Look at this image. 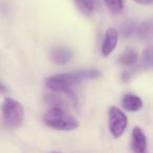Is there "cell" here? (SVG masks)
<instances>
[{
    "mask_svg": "<svg viewBox=\"0 0 153 153\" xmlns=\"http://www.w3.org/2000/svg\"><path fill=\"white\" fill-rule=\"evenodd\" d=\"M51 60L57 64H66L72 59V51L66 47H56L51 51Z\"/></svg>",
    "mask_w": 153,
    "mask_h": 153,
    "instance_id": "52a82bcc",
    "label": "cell"
},
{
    "mask_svg": "<svg viewBox=\"0 0 153 153\" xmlns=\"http://www.w3.org/2000/svg\"><path fill=\"white\" fill-rule=\"evenodd\" d=\"M117 38H119V33L115 28L110 27L106 30L102 43V55L104 57H108L114 51L117 44Z\"/></svg>",
    "mask_w": 153,
    "mask_h": 153,
    "instance_id": "8992f818",
    "label": "cell"
},
{
    "mask_svg": "<svg viewBox=\"0 0 153 153\" xmlns=\"http://www.w3.org/2000/svg\"><path fill=\"white\" fill-rule=\"evenodd\" d=\"M53 153H61V152H53Z\"/></svg>",
    "mask_w": 153,
    "mask_h": 153,
    "instance_id": "5bb4252c",
    "label": "cell"
},
{
    "mask_svg": "<svg viewBox=\"0 0 153 153\" xmlns=\"http://www.w3.org/2000/svg\"><path fill=\"white\" fill-rule=\"evenodd\" d=\"M137 58H138L137 51L134 48L130 47V48H127L122 53L119 61H120V63L124 66H131V65H133L134 63H136Z\"/></svg>",
    "mask_w": 153,
    "mask_h": 153,
    "instance_id": "9c48e42d",
    "label": "cell"
},
{
    "mask_svg": "<svg viewBox=\"0 0 153 153\" xmlns=\"http://www.w3.org/2000/svg\"><path fill=\"white\" fill-rule=\"evenodd\" d=\"M127 117L121 109L115 106H112L109 109L108 126L109 131L112 134L113 137H121L125 132L126 128H127Z\"/></svg>",
    "mask_w": 153,
    "mask_h": 153,
    "instance_id": "277c9868",
    "label": "cell"
},
{
    "mask_svg": "<svg viewBox=\"0 0 153 153\" xmlns=\"http://www.w3.org/2000/svg\"><path fill=\"white\" fill-rule=\"evenodd\" d=\"M43 121L48 127L56 130L69 131L79 127V122L62 107L53 106L43 117Z\"/></svg>",
    "mask_w": 153,
    "mask_h": 153,
    "instance_id": "7a4b0ae2",
    "label": "cell"
},
{
    "mask_svg": "<svg viewBox=\"0 0 153 153\" xmlns=\"http://www.w3.org/2000/svg\"><path fill=\"white\" fill-rule=\"evenodd\" d=\"M135 2L140 3V4L143 5H149V4H152L153 0H134Z\"/></svg>",
    "mask_w": 153,
    "mask_h": 153,
    "instance_id": "4fadbf2b",
    "label": "cell"
},
{
    "mask_svg": "<svg viewBox=\"0 0 153 153\" xmlns=\"http://www.w3.org/2000/svg\"><path fill=\"white\" fill-rule=\"evenodd\" d=\"M101 72L97 69H87L74 74H61L51 76L46 79V86L53 91L70 94L74 86L79 85L82 80H91L100 76Z\"/></svg>",
    "mask_w": 153,
    "mask_h": 153,
    "instance_id": "6da1fadb",
    "label": "cell"
},
{
    "mask_svg": "<svg viewBox=\"0 0 153 153\" xmlns=\"http://www.w3.org/2000/svg\"><path fill=\"white\" fill-rule=\"evenodd\" d=\"M123 107L128 111H137L143 107V101L135 94H128L123 98Z\"/></svg>",
    "mask_w": 153,
    "mask_h": 153,
    "instance_id": "ba28073f",
    "label": "cell"
},
{
    "mask_svg": "<svg viewBox=\"0 0 153 153\" xmlns=\"http://www.w3.org/2000/svg\"><path fill=\"white\" fill-rule=\"evenodd\" d=\"M151 33V24L150 23H144L138 30V35L142 38H146L147 35H150Z\"/></svg>",
    "mask_w": 153,
    "mask_h": 153,
    "instance_id": "7c38bea8",
    "label": "cell"
},
{
    "mask_svg": "<svg viewBox=\"0 0 153 153\" xmlns=\"http://www.w3.org/2000/svg\"><path fill=\"white\" fill-rule=\"evenodd\" d=\"M1 117L2 123L7 128L18 127L24 119V109L22 104L15 99L5 98L1 105Z\"/></svg>",
    "mask_w": 153,
    "mask_h": 153,
    "instance_id": "3957f363",
    "label": "cell"
},
{
    "mask_svg": "<svg viewBox=\"0 0 153 153\" xmlns=\"http://www.w3.org/2000/svg\"><path fill=\"white\" fill-rule=\"evenodd\" d=\"M105 3L109 11L114 15L122 13L124 9V0H105Z\"/></svg>",
    "mask_w": 153,
    "mask_h": 153,
    "instance_id": "8fae6325",
    "label": "cell"
},
{
    "mask_svg": "<svg viewBox=\"0 0 153 153\" xmlns=\"http://www.w3.org/2000/svg\"><path fill=\"white\" fill-rule=\"evenodd\" d=\"M76 7L84 15H91L94 11L96 0H74Z\"/></svg>",
    "mask_w": 153,
    "mask_h": 153,
    "instance_id": "30bf717a",
    "label": "cell"
},
{
    "mask_svg": "<svg viewBox=\"0 0 153 153\" xmlns=\"http://www.w3.org/2000/svg\"><path fill=\"white\" fill-rule=\"evenodd\" d=\"M131 148L133 153H148L147 137L140 127H134L132 130Z\"/></svg>",
    "mask_w": 153,
    "mask_h": 153,
    "instance_id": "5b68a950",
    "label": "cell"
}]
</instances>
